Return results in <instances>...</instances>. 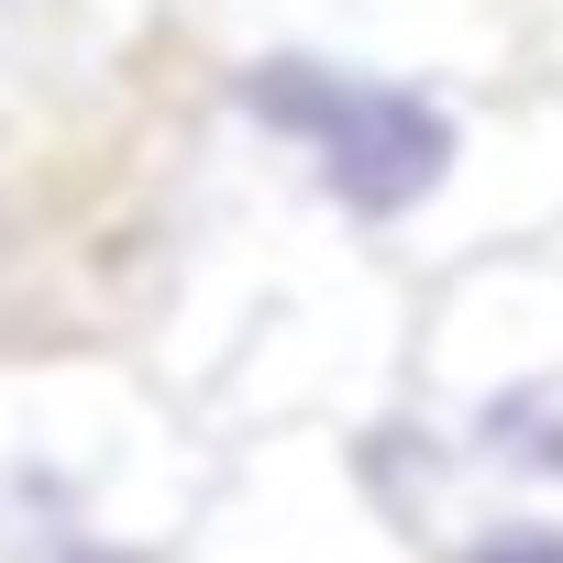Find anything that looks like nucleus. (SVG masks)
I'll return each mask as SVG.
<instances>
[{"instance_id": "obj_1", "label": "nucleus", "mask_w": 563, "mask_h": 563, "mask_svg": "<svg viewBox=\"0 0 563 563\" xmlns=\"http://www.w3.org/2000/svg\"><path fill=\"white\" fill-rule=\"evenodd\" d=\"M464 144H475V133H464V111H453L442 89L343 67V89H332V111H321V133H310L299 155H310V177H321V199H332L343 221L398 232V221H420V210L464 177Z\"/></svg>"}, {"instance_id": "obj_2", "label": "nucleus", "mask_w": 563, "mask_h": 563, "mask_svg": "<svg viewBox=\"0 0 563 563\" xmlns=\"http://www.w3.org/2000/svg\"><path fill=\"white\" fill-rule=\"evenodd\" d=\"M464 453L508 486H563V376L552 365H519V376H486L464 398Z\"/></svg>"}, {"instance_id": "obj_3", "label": "nucleus", "mask_w": 563, "mask_h": 563, "mask_svg": "<svg viewBox=\"0 0 563 563\" xmlns=\"http://www.w3.org/2000/svg\"><path fill=\"white\" fill-rule=\"evenodd\" d=\"M453 453H442V431H420V420H387V431H365L354 442V475H365V497H387L398 519H420V497H431V475H442Z\"/></svg>"}, {"instance_id": "obj_4", "label": "nucleus", "mask_w": 563, "mask_h": 563, "mask_svg": "<svg viewBox=\"0 0 563 563\" xmlns=\"http://www.w3.org/2000/svg\"><path fill=\"white\" fill-rule=\"evenodd\" d=\"M442 563H563V519L552 508H497V519L453 530Z\"/></svg>"}, {"instance_id": "obj_5", "label": "nucleus", "mask_w": 563, "mask_h": 563, "mask_svg": "<svg viewBox=\"0 0 563 563\" xmlns=\"http://www.w3.org/2000/svg\"><path fill=\"white\" fill-rule=\"evenodd\" d=\"M23 563H166V552H155V541H122V530H100V519H67V530H34Z\"/></svg>"}]
</instances>
